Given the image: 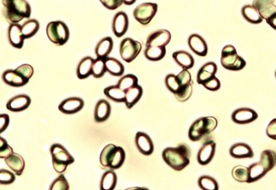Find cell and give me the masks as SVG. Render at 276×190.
<instances>
[{"instance_id": "10", "label": "cell", "mask_w": 276, "mask_h": 190, "mask_svg": "<svg viewBox=\"0 0 276 190\" xmlns=\"http://www.w3.org/2000/svg\"><path fill=\"white\" fill-rule=\"evenodd\" d=\"M216 143L213 140L206 141L198 151V162L200 165H206L212 161L215 153Z\"/></svg>"}, {"instance_id": "16", "label": "cell", "mask_w": 276, "mask_h": 190, "mask_svg": "<svg viewBox=\"0 0 276 190\" xmlns=\"http://www.w3.org/2000/svg\"><path fill=\"white\" fill-rule=\"evenodd\" d=\"M8 39L12 46L21 49L25 40L22 31V26L18 24H11L8 29Z\"/></svg>"}, {"instance_id": "15", "label": "cell", "mask_w": 276, "mask_h": 190, "mask_svg": "<svg viewBox=\"0 0 276 190\" xmlns=\"http://www.w3.org/2000/svg\"><path fill=\"white\" fill-rule=\"evenodd\" d=\"M84 106L83 100L77 97L65 99L59 105V110L65 114H74L81 111Z\"/></svg>"}, {"instance_id": "43", "label": "cell", "mask_w": 276, "mask_h": 190, "mask_svg": "<svg viewBox=\"0 0 276 190\" xmlns=\"http://www.w3.org/2000/svg\"><path fill=\"white\" fill-rule=\"evenodd\" d=\"M69 182L63 174L55 179L50 187V190H69Z\"/></svg>"}, {"instance_id": "23", "label": "cell", "mask_w": 276, "mask_h": 190, "mask_svg": "<svg viewBox=\"0 0 276 190\" xmlns=\"http://www.w3.org/2000/svg\"><path fill=\"white\" fill-rule=\"evenodd\" d=\"M217 71L216 63L210 62L203 65L200 68L197 74V82L199 84H203L208 80L214 77Z\"/></svg>"}, {"instance_id": "51", "label": "cell", "mask_w": 276, "mask_h": 190, "mask_svg": "<svg viewBox=\"0 0 276 190\" xmlns=\"http://www.w3.org/2000/svg\"><path fill=\"white\" fill-rule=\"evenodd\" d=\"M10 123L9 116L4 114L0 115V133H2L8 128Z\"/></svg>"}, {"instance_id": "46", "label": "cell", "mask_w": 276, "mask_h": 190, "mask_svg": "<svg viewBox=\"0 0 276 190\" xmlns=\"http://www.w3.org/2000/svg\"><path fill=\"white\" fill-rule=\"evenodd\" d=\"M177 77L180 82L181 86H187V85L192 84V79H191V75L188 69H183L182 71L179 73Z\"/></svg>"}, {"instance_id": "53", "label": "cell", "mask_w": 276, "mask_h": 190, "mask_svg": "<svg viewBox=\"0 0 276 190\" xmlns=\"http://www.w3.org/2000/svg\"><path fill=\"white\" fill-rule=\"evenodd\" d=\"M136 0H123V3L126 6H131L134 4Z\"/></svg>"}, {"instance_id": "8", "label": "cell", "mask_w": 276, "mask_h": 190, "mask_svg": "<svg viewBox=\"0 0 276 190\" xmlns=\"http://www.w3.org/2000/svg\"><path fill=\"white\" fill-rule=\"evenodd\" d=\"M142 49L141 43L132 40V38H126L121 41L119 48L120 55L125 62L130 63L137 57Z\"/></svg>"}, {"instance_id": "17", "label": "cell", "mask_w": 276, "mask_h": 190, "mask_svg": "<svg viewBox=\"0 0 276 190\" xmlns=\"http://www.w3.org/2000/svg\"><path fill=\"white\" fill-rule=\"evenodd\" d=\"M31 103L30 97L26 94L18 95L10 100L7 104V109L14 113L25 111Z\"/></svg>"}, {"instance_id": "13", "label": "cell", "mask_w": 276, "mask_h": 190, "mask_svg": "<svg viewBox=\"0 0 276 190\" xmlns=\"http://www.w3.org/2000/svg\"><path fill=\"white\" fill-rule=\"evenodd\" d=\"M128 28H129V19L127 14L123 12H118L113 19V33L117 37L120 38L126 33Z\"/></svg>"}, {"instance_id": "38", "label": "cell", "mask_w": 276, "mask_h": 190, "mask_svg": "<svg viewBox=\"0 0 276 190\" xmlns=\"http://www.w3.org/2000/svg\"><path fill=\"white\" fill-rule=\"evenodd\" d=\"M198 186L203 190H218L219 184L214 177L209 176L200 177L198 181Z\"/></svg>"}, {"instance_id": "6", "label": "cell", "mask_w": 276, "mask_h": 190, "mask_svg": "<svg viewBox=\"0 0 276 190\" xmlns=\"http://www.w3.org/2000/svg\"><path fill=\"white\" fill-rule=\"evenodd\" d=\"M52 164L55 171L59 174L64 172L68 165L73 164L74 158L62 145L53 144L50 148Z\"/></svg>"}, {"instance_id": "12", "label": "cell", "mask_w": 276, "mask_h": 190, "mask_svg": "<svg viewBox=\"0 0 276 190\" xmlns=\"http://www.w3.org/2000/svg\"><path fill=\"white\" fill-rule=\"evenodd\" d=\"M171 40V34L166 29L153 32L147 38L146 46H166Z\"/></svg>"}, {"instance_id": "44", "label": "cell", "mask_w": 276, "mask_h": 190, "mask_svg": "<svg viewBox=\"0 0 276 190\" xmlns=\"http://www.w3.org/2000/svg\"><path fill=\"white\" fill-rule=\"evenodd\" d=\"M16 180L15 175L6 169L0 170V184H10L13 183Z\"/></svg>"}, {"instance_id": "32", "label": "cell", "mask_w": 276, "mask_h": 190, "mask_svg": "<svg viewBox=\"0 0 276 190\" xmlns=\"http://www.w3.org/2000/svg\"><path fill=\"white\" fill-rule=\"evenodd\" d=\"M145 57L150 61H159L166 54V46H147L144 52Z\"/></svg>"}, {"instance_id": "45", "label": "cell", "mask_w": 276, "mask_h": 190, "mask_svg": "<svg viewBox=\"0 0 276 190\" xmlns=\"http://www.w3.org/2000/svg\"><path fill=\"white\" fill-rule=\"evenodd\" d=\"M14 153L12 148L4 138H0V158H6Z\"/></svg>"}, {"instance_id": "49", "label": "cell", "mask_w": 276, "mask_h": 190, "mask_svg": "<svg viewBox=\"0 0 276 190\" xmlns=\"http://www.w3.org/2000/svg\"><path fill=\"white\" fill-rule=\"evenodd\" d=\"M103 6L110 11H114L122 6L123 0H100Z\"/></svg>"}, {"instance_id": "21", "label": "cell", "mask_w": 276, "mask_h": 190, "mask_svg": "<svg viewBox=\"0 0 276 190\" xmlns=\"http://www.w3.org/2000/svg\"><path fill=\"white\" fill-rule=\"evenodd\" d=\"M111 113L110 104L105 100H100L94 109V118L96 123H103L109 118Z\"/></svg>"}, {"instance_id": "3", "label": "cell", "mask_w": 276, "mask_h": 190, "mask_svg": "<svg viewBox=\"0 0 276 190\" xmlns=\"http://www.w3.org/2000/svg\"><path fill=\"white\" fill-rule=\"evenodd\" d=\"M125 158V151L122 147L109 144L101 152L100 161L103 167L117 169L124 163Z\"/></svg>"}, {"instance_id": "25", "label": "cell", "mask_w": 276, "mask_h": 190, "mask_svg": "<svg viewBox=\"0 0 276 190\" xmlns=\"http://www.w3.org/2000/svg\"><path fill=\"white\" fill-rule=\"evenodd\" d=\"M173 57L176 62L183 69L188 70L194 66V58L186 51H177L173 53Z\"/></svg>"}, {"instance_id": "18", "label": "cell", "mask_w": 276, "mask_h": 190, "mask_svg": "<svg viewBox=\"0 0 276 190\" xmlns=\"http://www.w3.org/2000/svg\"><path fill=\"white\" fill-rule=\"evenodd\" d=\"M188 45L193 52L200 57H205L208 53L207 44L202 36L193 34L188 38Z\"/></svg>"}, {"instance_id": "34", "label": "cell", "mask_w": 276, "mask_h": 190, "mask_svg": "<svg viewBox=\"0 0 276 190\" xmlns=\"http://www.w3.org/2000/svg\"><path fill=\"white\" fill-rule=\"evenodd\" d=\"M260 162L269 172L276 165V152L273 150H263L260 154Z\"/></svg>"}, {"instance_id": "22", "label": "cell", "mask_w": 276, "mask_h": 190, "mask_svg": "<svg viewBox=\"0 0 276 190\" xmlns=\"http://www.w3.org/2000/svg\"><path fill=\"white\" fill-rule=\"evenodd\" d=\"M229 153L235 158H250L254 157L251 148L244 143H238L232 145L230 148Z\"/></svg>"}, {"instance_id": "5", "label": "cell", "mask_w": 276, "mask_h": 190, "mask_svg": "<svg viewBox=\"0 0 276 190\" xmlns=\"http://www.w3.org/2000/svg\"><path fill=\"white\" fill-rule=\"evenodd\" d=\"M220 62L225 69L232 71H239L246 66V61L238 55L234 46H225L221 52Z\"/></svg>"}, {"instance_id": "35", "label": "cell", "mask_w": 276, "mask_h": 190, "mask_svg": "<svg viewBox=\"0 0 276 190\" xmlns=\"http://www.w3.org/2000/svg\"><path fill=\"white\" fill-rule=\"evenodd\" d=\"M104 94L115 102H125V91L117 86H111L104 89Z\"/></svg>"}, {"instance_id": "36", "label": "cell", "mask_w": 276, "mask_h": 190, "mask_svg": "<svg viewBox=\"0 0 276 190\" xmlns=\"http://www.w3.org/2000/svg\"><path fill=\"white\" fill-rule=\"evenodd\" d=\"M40 29V23L36 19H30L22 26V31L25 39L32 38Z\"/></svg>"}, {"instance_id": "28", "label": "cell", "mask_w": 276, "mask_h": 190, "mask_svg": "<svg viewBox=\"0 0 276 190\" xmlns=\"http://www.w3.org/2000/svg\"><path fill=\"white\" fill-rule=\"evenodd\" d=\"M94 60L91 57H86L80 61L76 70L77 76L79 79H86L92 74Z\"/></svg>"}, {"instance_id": "33", "label": "cell", "mask_w": 276, "mask_h": 190, "mask_svg": "<svg viewBox=\"0 0 276 190\" xmlns=\"http://www.w3.org/2000/svg\"><path fill=\"white\" fill-rule=\"evenodd\" d=\"M117 182V176L113 170H108L104 173L100 182L101 190H113Z\"/></svg>"}, {"instance_id": "30", "label": "cell", "mask_w": 276, "mask_h": 190, "mask_svg": "<svg viewBox=\"0 0 276 190\" xmlns=\"http://www.w3.org/2000/svg\"><path fill=\"white\" fill-rule=\"evenodd\" d=\"M249 170V183L258 181L268 172L263 165L259 161L250 165Z\"/></svg>"}, {"instance_id": "54", "label": "cell", "mask_w": 276, "mask_h": 190, "mask_svg": "<svg viewBox=\"0 0 276 190\" xmlns=\"http://www.w3.org/2000/svg\"><path fill=\"white\" fill-rule=\"evenodd\" d=\"M275 78H276V70H275Z\"/></svg>"}, {"instance_id": "20", "label": "cell", "mask_w": 276, "mask_h": 190, "mask_svg": "<svg viewBox=\"0 0 276 190\" xmlns=\"http://www.w3.org/2000/svg\"><path fill=\"white\" fill-rule=\"evenodd\" d=\"M2 79L9 86L13 87H22L28 83L29 80L24 77L23 75L16 70H6L2 74Z\"/></svg>"}, {"instance_id": "4", "label": "cell", "mask_w": 276, "mask_h": 190, "mask_svg": "<svg viewBox=\"0 0 276 190\" xmlns=\"http://www.w3.org/2000/svg\"><path fill=\"white\" fill-rule=\"evenodd\" d=\"M217 125V119L214 117H203L198 119L193 123L189 130V138L194 142L199 141L204 136L212 133Z\"/></svg>"}, {"instance_id": "40", "label": "cell", "mask_w": 276, "mask_h": 190, "mask_svg": "<svg viewBox=\"0 0 276 190\" xmlns=\"http://www.w3.org/2000/svg\"><path fill=\"white\" fill-rule=\"evenodd\" d=\"M106 72L105 59L97 58L94 60L92 67V75L94 77L100 78L103 76Z\"/></svg>"}, {"instance_id": "11", "label": "cell", "mask_w": 276, "mask_h": 190, "mask_svg": "<svg viewBox=\"0 0 276 190\" xmlns=\"http://www.w3.org/2000/svg\"><path fill=\"white\" fill-rule=\"evenodd\" d=\"M231 118L232 121L236 124H250L257 119L258 114L253 109L240 108L233 112Z\"/></svg>"}, {"instance_id": "47", "label": "cell", "mask_w": 276, "mask_h": 190, "mask_svg": "<svg viewBox=\"0 0 276 190\" xmlns=\"http://www.w3.org/2000/svg\"><path fill=\"white\" fill-rule=\"evenodd\" d=\"M16 70L28 80H30L34 74L33 67L30 64L21 65L17 68Z\"/></svg>"}, {"instance_id": "41", "label": "cell", "mask_w": 276, "mask_h": 190, "mask_svg": "<svg viewBox=\"0 0 276 190\" xmlns=\"http://www.w3.org/2000/svg\"><path fill=\"white\" fill-rule=\"evenodd\" d=\"M165 83H166V86L169 91L173 92L174 94L178 92L181 87L177 75L174 74L167 75L166 79H165Z\"/></svg>"}, {"instance_id": "19", "label": "cell", "mask_w": 276, "mask_h": 190, "mask_svg": "<svg viewBox=\"0 0 276 190\" xmlns=\"http://www.w3.org/2000/svg\"><path fill=\"white\" fill-rule=\"evenodd\" d=\"M252 6L265 21L276 12L275 0H253Z\"/></svg>"}, {"instance_id": "42", "label": "cell", "mask_w": 276, "mask_h": 190, "mask_svg": "<svg viewBox=\"0 0 276 190\" xmlns=\"http://www.w3.org/2000/svg\"><path fill=\"white\" fill-rule=\"evenodd\" d=\"M193 93L192 84L181 86L178 92L175 94L176 98L179 102H186L190 98Z\"/></svg>"}, {"instance_id": "14", "label": "cell", "mask_w": 276, "mask_h": 190, "mask_svg": "<svg viewBox=\"0 0 276 190\" xmlns=\"http://www.w3.org/2000/svg\"><path fill=\"white\" fill-rule=\"evenodd\" d=\"M135 144L140 152L145 155H152L154 151V145L152 139L147 134L137 132L135 135Z\"/></svg>"}, {"instance_id": "48", "label": "cell", "mask_w": 276, "mask_h": 190, "mask_svg": "<svg viewBox=\"0 0 276 190\" xmlns=\"http://www.w3.org/2000/svg\"><path fill=\"white\" fill-rule=\"evenodd\" d=\"M203 86L205 87L206 89L210 90L211 91H218L220 88V82L219 79L215 76L213 77L211 79L208 80L203 83Z\"/></svg>"}, {"instance_id": "27", "label": "cell", "mask_w": 276, "mask_h": 190, "mask_svg": "<svg viewBox=\"0 0 276 190\" xmlns=\"http://www.w3.org/2000/svg\"><path fill=\"white\" fill-rule=\"evenodd\" d=\"M113 42L112 38L105 37L99 41L95 48V54L97 58L105 59L113 49Z\"/></svg>"}, {"instance_id": "37", "label": "cell", "mask_w": 276, "mask_h": 190, "mask_svg": "<svg viewBox=\"0 0 276 190\" xmlns=\"http://www.w3.org/2000/svg\"><path fill=\"white\" fill-rule=\"evenodd\" d=\"M232 176L236 181L249 183L248 168L241 165L234 167L232 170Z\"/></svg>"}, {"instance_id": "52", "label": "cell", "mask_w": 276, "mask_h": 190, "mask_svg": "<svg viewBox=\"0 0 276 190\" xmlns=\"http://www.w3.org/2000/svg\"><path fill=\"white\" fill-rule=\"evenodd\" d=\"M266 22L271 28L276 30V12L267 19Z\"/></svg>"}, {"instance_id": "29", "label": "cell", "mask_w": 276, "mask_h": 190, "mask_svg": "<svg viewBox=\"0 0 276 190\" xmlns=\"http://www.w3.org/2000/svg\"><path fill=\"white\" fill-rule=\"evenodd\" d=\"M241 14L243 18L248 23L258 24L262 23L263 19L259 14L257 9L251 5H246L241 9Z\"/></svg>"}, {"instance_id": "50", "label": "cell", "mask_w": 276, "mask_h": 190, "mask_svg": "<svg viewBox=\"0 0 276 190\" xmlns=\"http://www.w3.org/2000/svg\"><path fill=\"white\" fill-rule=\"evenodd\" d=\"M266 135L268 138L276 140V118L271 121L266 129Z\"/></svg>"}, {"instance_id": "9", "label": "cell", "mask_w": 276, "mask_h": 190, "mask_svg": "<svg viewBox=\"0 0 276 190\" xmlns=\"http://www.w3.org/2000/svg\"><path fill=\"white\" fill-rule=\"evenodd\" d=\"M158 11V5L154 3L140 4L133 12V16L138 23L142 25L149 24L156 16Z\"/></svg>"}, {"instance_id": "31", "label": "cell", "mask_w": 276, "mask_h": 190, "mask_svg": "<svg viewBox=\"0 0 276 190\" xmlns=\"http://www.w3.org/2000/svg\"><path fill=\"white\" fill-rule=\"evenodd\" d=\"M106 72L113 76H121L124 72V66L122 63L112 57H107L105 59Z\"/></svg>"}, {"instance_id": "1", "label": "cell", "mask_w": 276, "mask_h": 190, "mask_svg": "<svg viewBox=\"0 0 276 190\" xmlns=\"http://www.w3.org/2000/svg\"><path fill=\"white\" fill-rule=\"evenodd\" d=\"M190 157L191 149L186 144L167 148L162 152L165 162L177 171L183 170L190 164Z\"/></svg>"}, {"instance_id": "7", "label": "cell", "mask_w": 276, "mask_h": 190, "mask_svg": "<svg viewBox=\"0 0 276 190\" xmlns=\"http://www.w3.org/2000/svg\"><path fill=\"white\" fill-rule=\"evenodd\" d=\"M47 35L51 42L58 46H62L69 40V29L64 22H50L47 27Z\"/></svg>"}, {"instance_id": "39", "label": "cell", "mask_w": 276, "mask_h": 190, "mask_svg": "<svg viewBox=\"0 0 276 190\" xmlns=\"http://www.w3.org/2000/svg\"><path fill=\"white\" fill-rule=\"evenodd\" d=\"M137 84V77L133 74H127L121 78L119 81H118L117 86L123 91H126L130 87Z\"/></svg>"}, {"instance_id": "2", "label": "cell", "mask_w": 276, "mask_h": 190, "mask_svg": "<svg viewBox=\"0 0 276 190\" xmlns=\"http://www.w3.org/2000/svg\"><path fill=\"white\" fill-rule=\"evenodd\" d=\"M3 14L6 20L11 24H18L24 19H29L31 15V7L26 0H2Z\"/></svg>"}, {"instance_id": "24", "label": "cell", "mask_w": 276, "mask_h": 190, "mask_svg": "<svg viewBox=\"0 0 276 190\" xmlns=\"http://www.w3.org/2000/svg\"><path fill=\"white\" fill-rule=\"evenodd\" d=\"M6 164L10 169L16 172V175L21 176L25 168V161L22 156L17 153H13L5 159Z\"/></svg>"}, {"instance_id": "26", "label": "cell", "mask_w": 276, "mask_h": 190, "mask_svg": "<svg viewBox=\"0 0 276 190\" xmlns=\"http://www.w3.org/2000/svg\"><path fill=\"white\" fill-rule=\"evenodd\" d=\"M144 90L140 85L130 87L125 91V99L124 103L126 105L127 109H131L138 101L141 99Z\"/></svg>"}]
</instances>
